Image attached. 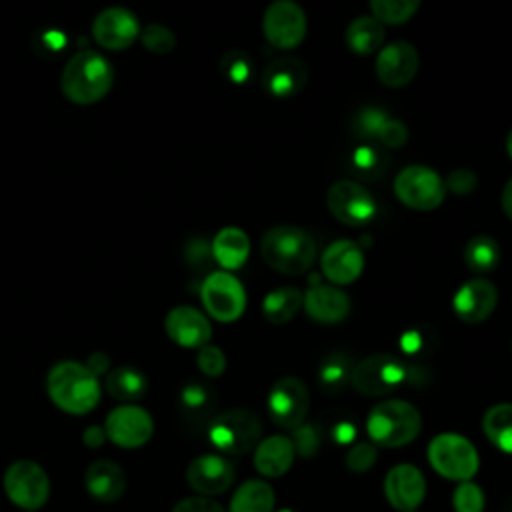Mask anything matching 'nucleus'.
<instances>
[{"mask_svg":"<svg viewBox=\"0 0 512 512\" xmlns=\"http://www.w3.org/2000/svg\"><path fill=\"white\" fill-rule=\"evenodd\" d=\"M260 254L272 270L296 276L312 266L316 242L304 228L282 224L266 230L260 240Z\"/></svg>","mask_w":512,"mask_h":512,"instance_id":"3","label":"nucleus"},{"mask_svg":"<svg viewBox=\"0 0 512 512\" xmlns=\"http://www.w3.org/2000/svg\"><path fill=\"white\" fill-rule=\"evenodd\" d=\"M506 512H512V502L508 504V510H506Z\"/></svg>","mask_w":512,"mask_h":512,"instance_id":"54","label":"nucleus"},{"mask_svg":"<svg viewBox=\"0 0 512 512\" xmlns=\"http://www.w3.org/2000/svg\"><path fill=\"white\" fill-rule=\"evenodd\" d=\"M428 462L440 476L464 482L478 472L480 458L468 438L456 432H444L430 440Z\"/></svg>","mask_w":512,"mask_h":512,"instance_id":"6","label":"nucleus"},{"mask_svg":"<svg viewBox=\"0 0 512 512\" xmlns=\"http://www.w3.org/2000/svg\"><path fill=\"white\" fill-rule=\"evenodd\" d=\"M500 244L486 234L474 236L464 248V262L474 272H490L500 262Z\"/></svg>","mask_w":512,"mask_h":512,"instance_id":"33","label":"nucleus"},{"mask_svg":"<svg viewBox=\"0 0 512 512\" xmlns=\"http://www.w3.org/2000/svg\"><path fill=\"white\" fill-rule=\"evenodd\" d=\"M498 302L496 286L486 278H472L464 282L454 298L452 308L454 314L466 324H480L494 312Z\"/></svg>","mask_w":512,"mask_h":512,"instance_id":"20","label":"nucleus"},{"mask_svg":"<svg viewBox=\"0 0 512 512\" xmlns=\"http://www.w3.org/2000/svg\"><path fill=\"white\" fill-rule=\"evenodd\" d=\"M102 386L120 404H136L148 392V378L136 366H116L104 376Z\"/></svg>","mask_w":512,"mask_h":512,"instance_id":"27","label":"nucleus"},{"mask_svg":"<svg viewBox=\"0 0 512 512\" xmlns=\"http://www.w3.org/2000/svg\"><path fill=\"white\" fill-rule=\"evenodd\" d=\"M422 430V416L416 406L404 400H382L366 416V432L372 444L400 448L416 440Z\"/></svg>","mask_w":512,"mask_h":512,"instance_id":"4","label":"nucleus"},{"mask_svg":"<svg viewBox=\"0 0 512 512\" xmlns=\"http://www.w3.org/2000/svg\"><path fill=\"white\" fill-rule=\"evenodd\" d=\"M274 490L266 480H246L238 486L230 500L228 512H272Z\"/></svg>","mask_w":512,"mask_h":512,"instance_id":"29","label":"nucleus"},{"mask_svg":"<svg viewBox=\"0 0 512 512\" xmlns=\"http://www.w3.org/2000/svg\"><path fill=\"white\" fill-rule=\"evenodd\" d=\"M484 504H486L484 492L476 482L472 480L458 482L452 494L454 512H484Z\"/></svg>","mask_w":512,"mask_h":512,"instance_id":"36","label":"nucleus"},{"mask_svg":"<svg viewBox=\"0 0 512 512\" xmlns=\"http://www.w3.org/2000/svg\"><path fill=\"white\" fill-rule=\"evenodd\" d=\"M262 32L274 48L292 50L306 36V14L294 0H274L262 16Z\"/></svg>","mask_w":512,"mask_h":512,"instance_id":"13","label":"nucleus"},{"mask_svg":"<svg viewBox=\"0 0 512 512\" xmlns=\"http://www.w3.org/2000/svg\"><path fill=\"white\" fill-rule=\"evenodd\" d=\"M410 512H418V510H410Z\"/></svg>","mask_w":512,"mask_h":512,"instance_id":"55","label":"nucleus"},{"mask_svg":"<svg viewBox=\"0 0 512 512\" xmlns=\"http://www.w3.org/2000/svg\"><path fill=\"white\" fill-rule=\"evenodd\" d=\"M384 496L398 512L418 510L426 496V480L414 464H398L388 470L384 478Z\"/></svg>","mask_w":512,"mask_h":512,"instance_id":"18","label":"nucleus"},{"mask_svg":"<svg viewBox=\"0 0 512 512\" xmlns=\"http://www.w3.org/2000/svg\"><path fill=\"white\" fill-rule=\"evenodd\" d=\"M476 174L470 170V168H454L448 178L444 180L446 184V190L454 192V194H468L476 188Z\"/></svg>","mask_w":512,"mask_h":512,"instance_id":"45","label":"nucleus"},{"mask_svg":"<svg viewBox=\"0 0 512 512\" xmlns=\"http://www.w3.org/2000/svg\"><path fill=\"white\" fill-rule=\"evenodd\" d=\"M196 366L200 368V372L208 378H218L224 374L226 370V356L222 352V348L214 346V344H206L202 348H198L196 354Z\"/></svg>","mask_w":512,"mask_h":512,"instance_id":"40","label":"nucleus"},{"mask_svg":"<svg viewBox=\"0 0 512 512\" xmlns=\"http://www.w3.org/2000/svg\"><path fill=\"white\" fill-rule=\"evenodd\" d=\"M354 164L360 170H370L374 164H378V156L374 154L372 148H358L354 152Z\"/></svg>","mask_w":512,"mask_h":512,"instance_id":"50","label":"nucleus"},{"mask_svg":"<svg viewBox=\"0 0 512 512\" xmlns=\"http://www.w3.org/2000/svg\"><path fill=\"white\" fill-rule=\"evenodd\" d=\"M212 256L226 270H238L250 256V238L242 228L226 226L212 240Z\"/></svg>","mask_w":512,"mask_h":512,"instance_id":"26","label":"nucleus"},{"mask_svg":"<svg viewBox=\"0 0 512 512\" xmlns=\"http://www.w3.org/2000/svg\"><path fill=\"white\" fill-rule=\"evenodd\" d=\"M376 138L388 146V148H400L406 144L408 140V128L400 122V120H394V118H386V122L382 124V128L378 130Z\"/></svg>","mask_w":512,"mask_h":512,"instance_id":"44","label":"nucleus"},{"mask_svg":"<svg viewBox=\"0 0 512 512\" xmlns=\"http://www.w3.org/2000/svg\"><path fill=\"white\" fill-rule=\"evenodd\" d=\"M384 38H386L384 24L374 16L354 18L344 32L346 46L358 56H370L378 52L384 46Z\"/></svg>","mask_w":512,"mask_h":512,"instance_id":"28","label":"nucleus"},{"mask_svg":"<svg viewBox=\"0 0 512 512\" xmlns=\"http://www.w3.org/2000/svg\"><path fill=\"white\" fill-rule=\"evenodd\" d=\"M372 16L384 26H400L408 22L422 0H368Z\"/></svg>","mask_w":512,"mask_h":512,"instance_id":"35","label":"nucleus"},{"mask_svg":"<svg viewBox=\"0 0 512 512\" xmlns=\"http://www.w3.org/2000/svg\"><path fill=\"white\" fill-rule=\"evenodd\" d=\"M410 364L392 354H372L354 364L350 384L364 396H386L408 382Z\"/></svg>","mask_w":512,"mask_h":512,"instance_id":"7","label":"nucleus"},{"mask_svg":"<svg viewBox=\"0 0 512 512\" xmlns=\"http://www.w3.org/2000/svg\"><path fill=\"white\" fill-rule=\"evenodd\" d=\"M140 42L152 54H168L176 46V36L164 24H148L140 30Z\"/></svg>","mask_w":512,"mask_h":512,"instance_id":"37","label":"nucleus"},{"mask_svg":"<svg viewBox=\"0 0 512 512\" xmlns=\"http://www.w3.org/2000/svg\"><path fill=\"white\" fill-rule=\"evenodd\" d=\"M222 72L230 82L242 84L244 80L250 78V72H252L250 58L244 52H228L222 60Z\"/></svg>","mask_w":512,"mask_h":512,"instance_id":"41","label":"nucleus"},{"mask_svg":"<svg viewBox=\"0 0 512 512\" xmlns=\"http://www.w3.org/2000/svg\"><path fill=\"white\" fill-rule=\"evenodd\" d=\"M500 202H502V212L512 220V178L504 184V188H502V198H500Z\"/></svg>","mask_w":512,"mask_h":512,"instance_id":"51","label":"nucleus"},{"mask_svg":"<svg viewBox=\"0 0 512 512\" xmlns=\"http://www.w3.org/2000/svg\"><path fill=\"white\" fill-rule=\"evenodd\" d=\"M104 430L112 444L118 448L134 450L152 438L154 420L150 412L138 404H120L108 412Z\"/></svg>","mask_w":512,"mask_h":512,"instance_id":"14","label":"nucleus"},{"mask_svg":"<svg viewBox=\"0 0 512 512\" xmlns=\"http://www.w3.org/2000/svg\"><path fill=\"white\" fill-rule=\"evenodd\" d=\"M92 36L106 50H124L140 38V24L128 8L110 6L96 14Z\"/></svg>","mask_w":512,"mask_h":512,"instance_id":"15","label":"nucleus"},{"mask_svg":"<svg viewBox=\"0 0 512 512\" xmlns=\"http://www.w3.org/2000/svg\"><path fill=\"white\" fill-rule=\"evenodd\" d=\"M308 80L306 64L296 56L274 58L262 72V86L276 98L298 94Z\"/></svg>","mask_w":512,"mask_h":512,"instance_id":"23","label":"nucleus"},{"mask_svg":"<svg viewBox=\"0 0 512 512\" xmlns=\"http://www.w3.org/2000/svg\"><path fill=\"white\" fill-rule=\"evenodd\" d=\"M482 430L494 448L512 454V404H496L486 410Z\"/></svg>","mask_w":512,"mask_h":512,"instance_id":"32","label":"nucleus"},{"mask_svg":"<svg viewBox=\"0 0 512 512\" xmlns=\"http://www.w3.org/2000/svg\"><path fill=\"white\" fill-rule=\"evenodd\" d=\"M214 406V392L202 382H188L180 390V410L186 418L202 420Z\"/></svg>","mask_w":512,"mask_h":512,"instance_id":"34","label":"nucleus"},{"mask_svg":"<svg viewBox=\"0 0 512 512\" xmlns=\"http://www.w3.org/2000/svg\"><path fill=\"white\" fill-rule=\"evenodd\" d=\"M110 364H112V360H110V356L106 354V352H92L88 358H86V362H84V366L94 374V376H106L108 372H110Z\"/></svg>","mask_w":512,"mask_h":512,"instance_id":"48","label":"nucleus"},{"mask_svg":"<svg viewBox=\"0 0 512 512\" xmlns=\"http://www.w3.org/2000/svg\"><path fill=\"white\" fill-rule=\"evenodd\" d=\"M376 458H378L376 444H372L370 440L368 442L360 440V442H354L352 446H348L346 456H344V464L352 472H366L374 466Z\"/></svg>","mask_w":512,"mask_h":512,"instance_id":"39","label":"nucleus"},{"mask_svg":"<svg viewBox=\"0 0 512 512\" xmlns=\"http://www.w3.org/2000/svg\"><path fill=\"white\" fill-rule=\"evenodd\" d=\"M304 294L294 286H282L268 292L262 300V314L270 324L290 322L302 308Z\"/></svg>","mask_w":512,"mask_h":512,"instance_id":"30","label":"nucleus"},{"mask_svg":"<svg viewBox=\"0 0 512 512\" xmlns=\"http://www.w3.org/2000/svg\"><path fill=\"white\" fill-rule=\"evenodd\" d=\"M114 82V68L106 56L94 50L74 54L60 76L62 94L80 106L96 104L102 100Z\"/></svg>","mask_w":512,"mask_h":512,"instance_id":"2","label":"nucleus"},{"mask_svg":"<svg viewBox=\"0 0 512 512\" xmlns=\"http://www.w3.org/2000/svg\"><path fill=\"white\" fill-rule=\"evenodd\" d=\"M268 416L270 420L286 430L306 422L310 410L308 386L296 376H284L276 380L268 392Z\"/></svg>","mask_w":512,"mask_h":512,"instance_id":"11","label":"nucleus"},{"mask_svg":"<svg viewBox=\"0 0 512 512\" xmlns=\"http://www.w3.org/2000/svg\"><path fill=\"white\" fill-rule=\"evenodd\" d=\"M234 478V464L220 454H202L186 468V482L200 496H216L226 492Z\"/></svg>","mask_w":512,"mask_h":512,"instance_id":"17","label":"nucleus"},{"mask_svg":"<svg viewBox=\"0 0 512 512\" xmlns=\"http://www.w3.org/2000/svg\"><path fill=\"white\" fill-rule=\"evenodd\" d=\"M168 338L182 348H202L210 344L212 326L208 318L194 306H176L164 318Z\"/></svg>","mask_w":512,"mask_h":512,"instance_id":"21","label":"nucleus"},{"mask_svg":"<svg viewBox=\"0 0 512 512\" xmlns=\"http://www.w3.org/2000/svg\"><path fill=\"white\" fill-rule=\"evenodd\" d=\"M328 436L336 446H352L358 438V424L350 416H340L332 420L328 428Z\"/></svg>","mask_w":512,"mask_h":512,"instance_id":"43","label":"nucleus"},{"mask_svg":"<svg viewBox=\"0 0 512 512\" xmlns=\"http://www.w3.org/2000/svg\"><path fill=\"white\" fill-rule=\"evenodd\" d=\"M432 338L426 334L424 328H414L408 330L402 338H400V350L410 356V358H420L426 356L432 350Z\"/></svg>","mask_w":512,"mask_h":512,"instance_id":"42","label":"nucleus"},{"mask_svg":"<svg viewBox=\"0 0 512 512\" xmlns=\"http://www.w3.org/2000/svg\"><path fill=\"white\" fill-rule=\"evenodd\" d=\"M292 444H294V452L302 458H312L318 454L320 450V444H322V436H320V430L312 424H300L292 430V436H290Z\"/></svg>","mask_w":512,"mask_h":512,"instance_id":"38","label":"nucleus"},{"mask_svg":"<svg viewBox=\"0 0 512 512\" xmlns=\"http://www.w3.org/2000/svg\"><path fill=\"white\" fill-rule=\"evenodd\" d=\"M88 494L104 504H112L124 496L126 474L114 460H94L84 472Z\"/></svg>","mask_w":512,"mask_h":512,"instance_id":"24","label":"nucleus"},{"mask_svg":"<svg viewBox=\"0 0 512 512\" xmlns=\"http://www.w3.org/2000/svg\"><path fill=\"white\" fill-rule=\"evenodd\" d=\"M280 512H296V510H292V508H284V510H280Z\"/></svg>","mask_w":512,"mask_h":512,"instance_id":"53","label":"nucleus"},{"mask_svg":"<svg viewBox=\"0 0 512 512\" xmlns=\"http://www.w3.org/2000/svg\"><path fill=\"white\" fill-rule=\"evenodd\" d=\"M172 512H226L216 500L208 496H190L180 500Z\"/></svg>","mask_w":512,"mask_h":512,"instance_id":"47","label":"nucleus"},{"mask_svg":"<svg viewBox=\"0 0 512 512\" xmlns=\"http://www.w3.org/2000/svg\"><path fill=\"white\" fill-rule=\"evenodd\" d=\"M294 444L288 436L274 434L256 444L254 466L266 478H280L292 468L294 462Z\"/></svg>","mask_w":512,"mask_h":512,"instance_id":"25","label":"nucleus"},{"mask_svg":"<svg viewBox=\"0 0 512 512\" xmlns=\"http://www.w3.org/2000/svg\"><path fill=\"white\" fill-rule=\"evenodd\" d=\"M386 118L388 116L380 108H364L356 120V126L364 136H376Z\"/></svg>","mask_w":512,"mask_h":512,"instance_id":"46","label":"nucleus"},{"mask_svg":"<svg viewBox=\"0 0 512 512\" xmlns=\"http://www.w3.org/2000/svg\"><path fill=\"white\" fill-rule=\"evenodd\" d=\"M420 58L410 42L396 40L378 50L376 56V78L386 88H402L410 84L418 72Z\"/></svg>","mask_w":512,"mask_h":512,"instance_id":"16","label":"nucleus"},{"mask_svg":"<svg viewBox=\"0 0 512 512\" xmlns=\"http://www.w3.org/2000/svg\"><path fill=\"white\" fill-rule=\"evenodd\" d=\"M2 486L8 500L26 512L40 510L50 498V478L34 460L12 462L4 472Z\"/></svg>","mask_w":512,"mask_h":512,"instance_id":"8","label":"nucleus"},{"mask_svg":"<svg viewBox=\"0 0 512 512\" xmlns=\"http://www.w3.org/2000/svg\"><path fill=\"white\" fill-rule=\"evenodd\" d=\"M106 440H108V436H106L104 426L92 424V426H88V428L82 432V442H84L88 448H102Z\"/></svg>","mask_w":512,"mask_h":512,"instance_id":"49","label":"nucleus"},{"mask_svg":"<svg viewBox=\"0 0 512 512\" xmlns=\"http://www.w3.org/2000/svg\"><path fill=\"white\" fill-rule=\"evenodd\" d=\"M200 298L204 310L218 322H234L246 310V290L242 282L226 270L206 276L200 286Z\"/></svg>","mask_w":512,"mask_h":512,"instance_id":"10","label":"nucleus"},{"mask_svg":"<svg viewBox=\"0 0 512 512\" xmlns=\"http://www.w3.org/2000/svg\"><path fill=\"white\" fill-rule=\"evenodd\" d=\"M46 392L54 406L62 412L80 416L92 412L102 396L100 378L94 376L84 362H56L46 376Z\"/></svg>","mask_w":512,"mask_h":512,"instance_id":"1","label":"nucleus"},{"mask_svg":"<svg viewBox=\"0 0 512 512\" xmlns=\"http://www.w3.org/2000/svg\"><path fill=\"white\" fill-rule=\"evenodd\" d=\"M260 432L262 422L254 410L228 408L210 420L208 440L222 454L238 456L256 448Z\"/></svg>","mask_w":512,"mask_h":512,"instance_id":"5","label":"nucleus"},{"mask_svg":"<svg viewBox=\"0 0 512 512\" xmlns=\"http://www.w3.org/2000/svg\"><path fill=\"white\" fill-rule=\"evenodd\" d=\"M326 206L330 214L352 228L368 224L376 216L374 196L354 180H338L326 192Z\"/></svg>","mask_w":512,"mask_h":512,"instance_id":"12","label":"nucleus"},{"mask_svg":"<svg viewBox=\"0 0 512 512\" xmlns=\"http://www.w3.org/2000/svg\"><path fill=\"white\" fill-rule=\"evenodd\" d=\"M324 278L334 286H346L360 278L364 270V252L352 240L332 242L320 256Z\"/></svg>","mask_w":512,"mask_h":512,"instance_id":"19","label":"nucleus"},{"mask_svg":"<svg viewBox=\"0 0 512 512\" xmlns=\"http://www.w3.org/2000/svg\"><path fill=\"white\" fill-rule=\"evenodd\" d=\"M396 198L412 210H434L446 198L444 178L422 164H412L402 168L394 178Z\"/></svg>","mask_w":512,"mask_h":512,"instance_id":"9","label":"nucleus"},{"mask_svg":"<svg viewBox=\"0 0 512 512\" xmlns=\"http://www.w3.org/2000/svg\"><path fill=\"white\" fill-rule=\"evenodd\" d=\"M506 152H508V156H510V160H512V130H510V134H508V138H506Z\"/></svg>","mask_w":512,"mask_h":512,"instance_id":"52","label":"nucleus"},{"mask_svg":"<svg viewBox=\"0 0 512 512\" xmlns=\"http://www.w3.org/2000/svg\"><path fill=\"white\" fill-rule=\"evenodd\" d=\"M302 308L320 324H338L350 314V298L334 284H312L304 292Z\"/></svg>","mask_w":512,"mask_h":512,"instance_id":"22","label":"nucleus"},{"mask_svg":"<svg viewBox=\"0 0 512 512\" xmlns=\"http://www.w3.org/2000/svg\"><path fill=\"white\" fill-rule=\"evenodd\" d=\"M352 368H354V364H352L348 354H344V352L328 354L322 360V364L318 366V372H316L318 388L324 394H338V392H342L348 386V382H350Z\"/></svg>","mask_w":512,"mask_h":512,"instance_id":"31","label":"nucleus"}]
</instances>
